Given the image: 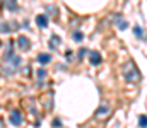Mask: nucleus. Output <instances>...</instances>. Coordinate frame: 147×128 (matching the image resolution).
Wrapping results in <instances>:
<instances>
[{
    "label": "nucleus",
    "instance_id": "f257e3e1",
    "mask_svg": "<svg viewBox=\"0 0 147 128\" xmlns=\"http://www.w3.org/2000/svg\"><path fill=\"white\" fill-rule=\"evenodd\" d=\"M123 79L127 82H137V80H140V72H139V68H137V65H135L134 60H128L125 63V67H123Z\"/></svg>",
    "mask_w": 147,
    "mask_h": 128
},
{
    "label": "nucleus",
    "instance_id": "f03ea898",
    "mask_svg": "<svg viewBox=\"0 0 147 128\" xmlns=\"http://www.w3.org/2000/svg\"><path fill=\"white\" fill-rule=\"evenodd\" d=\"M19 65H21V56L12 55L10 58L3 60V74H5V75H12V74H16V70L19 68Z\"/></svg>",
    "mask_w": 147,
    "mask_h": 128
},
{
    "label": "nucleus",
    "instance_id": "7ed1b4c3",
    "mask_svg": "<svg viewBox=\"0 0 147 128\" xmlns=\"http://www.w3.org/2000/svg\"><path fill=\"white\" fill-rule=\"evenodd\" d=\"M10 123L16 125V127H19V125L22 123V115H21L19 111H12V113H10Z\"/></svg>",
    "mask_w": 147,
    "mask_h": 128
},
{
    "label": "nucleus",
    "instance_id": "20e7f679",
    "mask_svg": "<svg viewBox=\"0 0 147 128\" xmlns=\"http://www.w3.org/2000/svg\"><path fill=\"white\" fill-rule=\"evenodd\" d=\"M17 44H19V48H21L22 51H26V50H29L31 41H29L26 36H19V38H17Z\"/></svg>",
    "mask_w": 147,
    "mask_h": 128
},
{
    "label": "nucleus",
    "instance_id": "39448f33",
    "mask_svg": "<svg viewBox=\"0 0 147 128\" xmlns=\"http://www.w3.org/2000/svg\"><path fill=\"white\" fill-rule=\"evenodd\" d=\"M89 60H91L92 65H99V63H101V55H99L98 51H91V53H89Z\"/></svg>",
    "mask_w": 147,
    "mask_h": 128
},
{
    "label": "nucleus",
    "instance_id": "423d86ee",
    "mask_svg": "<svg viewBox=\"0 0 147 128\" xmlns=\"http://www.w3.org/2000/svg\"><path fill=\"white\" fill-rule=\"evenodd\" d=\"M50 60H51V55H50V53H39V55H38V62H39L41 65L50 63Z\"/></svg>",
    "mask_w": 147,
    "mask_h": 128
},
{
    "label": "nucleus",
    "instance_id": "0eeeda50",
    "mask_svg": "<svg viewBox=\"0 0 147 128\" xmlns=\"http://www.w3.org/2000/svg\"><path fill=\"white\" fill-rule=\"evenodd\" d=\"M36 24L39 27H46V26H48V17H46L45 14H39L36 17Z\"/></svg>",
    "mask_w": 147,
    "mask_h": 128
},
{
    "label": "nucleus",
    "instance_id": "6e6552de",
    "mask_svg": "<svg viewBox=\"0 0 147 128\" xmlns=\"http://www.w3.org/2000/svg\"><path fill=\"white\" fill-rule=\"evenodd\" d=\"M108 113H110V106H106V104H103L96 109V116H106Z\"/></svg>",
    "mask_w": 147,
    "mask_h": 128
},
{
    "label": "nucleus",
    "instance_id": "1a4fd4ad",
    "mask_svg": "<svg viewBox=\"0 0 147 128\" xmlns=\"http://www.w3.org/2000/svg\"><path fill=\"white\" fill-rule=\"evenodd\" d=\"M58 44H60V38L53 34V36L50 38V48H51V50H55V48H57Z\"/></svg>",
    "mask_w": 147,
    "mask_h": 128
},
{
    "label": "nucleus",
    "instance_id": "9d476101",
    "mask_svg": "<svg viewBox=\"0 0 147 128\" xmlns=\"http://www.w3.org/2000/svg\"><path fill=\"white\" fill-rule=\"evenodd\" d=\"M139 127L147 128V115H140V116H139Z\"/></svg>",
    "mask_w": 147,
    "mask_h": 128
},
{
    "label": "nucleus",
    "instance_id": "9b49d317",
    "mask_svg": "<svg viewBox=\"0 0 147 128\" xmlns=\"http://www.w3.org/2000/svg\"><path fill=\"white\" fill-rule=\"evenodd\" d=\"M5 5H7V9H9V10H16V9H17L16 0H5Z\"/></svg>",
    "mask_w": 147,
    "mask_h": 128
},
{
    "label": "nucleus",
    "instance_id": "f8f14e48",
    "mask_svg": "<svg viewBox=\"0 0 147 128\" xmlns=\"http://www.w3.org/2000/svg\"><path fill=\"white\" fill-rule=\"evenodd\" d=\"M36 74H38V80H39V82L45 80V77H46V70H45V68H39Z\"/></svg>",
    "mask_w": 147,
    "mask_h": 128
},
{
    "label": "nucleus",
    "instance_id": "ddd939ff",
    "mask_svg": "<svg viewBox=\"0 0 147 128\" xmlns=\"http://www.w3.org/2000/svg\"><path fill=\"white\" fill-rule=\"evenodd\" d=\"M72 38H74V41H82V40H84V34H82L80 31H75L72 34Z\"/></svg>",
    "mask_w": 147,
    "mask_h": 128
},
{
    "label": "nucleus",
    "instance_id": "4468645a",
    "mask_svg": "<svg viewBox=\"0 0 147 128\" xmlns=\"http://www.w3.org/2000/svg\"><path fill=\"white\" fill-rule=\"evenodd\" d=\"M134 34H135V36H139V38H144V31H142V27L135 26V27H134Z\"/></svg>",
    "mask_w": 147,
    "mask_h": 128
},
{
    "label": "nucleus",
    "instance_id": "2eb2a0df",
    "mask_svg": "<svg viewBox=\"0 0 147 128\" xmlns=\"http://www.w3.org/2000/svg\"><path fill=\"white\" fill-rule=\"evenodd\" d=\"M46 10H48L50 14H53V15H57V14H58V10H57L55 7H51V5H46Z\"/></svg>",
    "mask_w": 147,
    "mask_h": 128
},
{
    "label": "nucleus",
    "instance_id": "dca6fc26",
    "mask_svg": "<svg viewBox=\"0 0 147 128\" xmlns=\"http://www.w3.org/2000/svg\"><path fill=\"white\" fill-rule=\"evenodd\" d=\"M0 31H2V33H10V27H9L7 24H0Z\"/></svg>",
    "mask_w": 147,
    "mask_h": 128
},
{
    "label": "nucleus",
    "instance_id": "f3484780",
    "mask_svg": "<svg viewBox=\"0 0 147 128\" xmlns=\"http://www.w3.org/2000/svg\"><path fill=\"white\" fill-rule=\"evenodd\" d=\"M87 53V50H84V48H80V51H79V58H82L84 55Z\"/></svg>",
    "mask_w": 147,
    "mask_h": 128
}]
</instances>
